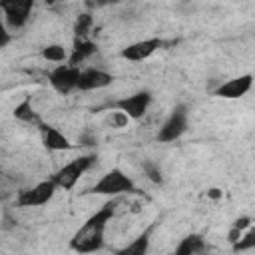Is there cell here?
<instances>
[{
    "instance_id": "13",
    "label": "cell",
    "mask_w": 255,
    "mask_h": 255,
    "mask_svg": "<svg viewBox=\"0 0 255 255\" xmlns=\"http://www.w3.org/2000/svg\"><path fill=\"white\" fill-rule=\"evenodd\" d=\"M149 241H151V227L145 229L143 233H139L133 241H129L126 247H122V249L116 251L114 255H147V251H149Z\"/></svg>"
},
{
    "instance_id": "4",
    "label": "cell",
    "mask_w": 255,
    "mask_h": 255,
    "mask_svg": "<svg viewBox=\"0 0 255 255\" xmlns=\"http://www.w3.org/2000/svg\"><path fill=\"white\" fill-rule=\"evenodd\" d=\"M187 129V108L183 104L175 106L171 110V114L167 116V120L163 122V126L157 131V139L161 143H169L175 141L177 137H181Z\"/></svg>"
},
{
    "instance_id": "18",
    "label": "cell",
    "mask_w": 255,
    "mask_h": 255,
    "mask_svg": "<svg viewBox=\"0 0 255 255\" xmlns=\"http://www.w3.org/2000/svg\"><path fill=\"white\" fill-rule=\"evenodd\" d=\"M42 58L48 60V62H64V60H68V54H66L64 46H60V44H50V46H46V48L42 50Z\"/></svg>"
},
{
    "instance_id": "2",
    "label": "cell",
    "mask_w": 255,
    "mask_h": 255,
    "mask_svg": "<svg viewBox=\"0 0 255 255\" xmlns=\"http://www.w3.org/2000/svg\"><path fill=\"white\" fill-rule=\"evenodd\" d=\"M94 163H96V155H94V153L80 155V157L72 159L70 163H66L64 167H60V169L54 173L52 181H54L56 187H60V189H72V187L78 183V179H80Z\"/></svg>"
},
{
    "instance_id": "15",
    "label": "cell",
    "mask_w": 255,
    "mask_h": 255,
    "mask_svg": "<svg viewBox=\"0 0 255 255\" xmlns=\"http://www.w3.org/2000/svg\"><path fill=\"white\" fill-rule=\"evenodd\" d=\"M203 249H205L203 237L197 235V233H191V235H187V237H183V239L179 241V245L175 247L173 255H197V253H201Z\"/></svg>"
},
{
    "instance_id": "7",
    "label": "cell",
    "mask_w": 255,
    "mask_h": 255,
    "mask_svg": "<svg viewBox=\"0 0 255 255\" xmlns=\"http://www.w3.org/2000/svg\"><path fill=\"white\" fill-rule=\"evenodd\" d=\"M32 8H34L32 0H4V2H0V10H4L6 24L14 30L22 28L28 22Z\"/></svg>"
},
{
    "instance_id": "8",
    "label": "cell",
    "mask_w": 255,
    "mask_h": 255,
    "mask_svg": "<svg viewBox=\"0 0 255 255\" xmlns=\"http://www.w3.org/2000/svg\"><path fill=\"white\" fill-rule=\"evenodd\" d=\"M78 78H80V68H74V66H68V64L56 66V68L50 72V76H48L50 86H52L58 94H70L72 90H76Z\"/></svg>"
},
{
    "instance_id": "11",
    "label": "cell",
    "mask_w": 255,
    "mask_h": 255,
    "mask_svg": "<svg viewBox=\"0 0 255 255\" xmlns=\"http://www.w3.org/2000/svg\"><path fill=\"white\" fill-rule=\"evenodd\" d=\"M251 84H253V76L251 74H243L239 78H233V80L223 82L215 90V96L227 98V100H237V98H243L251 90Z\"/></svg>"
},
{
    "instance_id": "24",
    "label": "cell",
    "mask_w": 255,
    "mask_h": 255,
    "mask_svg": "<svg viewBox=\"0 0 255 255\" xmlns=\"http://www.w3.org/2000/svg\"><path fill=\"white\" fill-rule=\"evenodd\" d=\"M207 195H209V197H213V199H217L221 193H219V189H209V193H207Z\"/></svg>"
},
{
    "instance_id": "22",
    "label": "cell",
    "mask_w": 255,
    "mask_h": 255,
    "mask_svg": "<svg viewBox=\"0 0 255 255\" xmlns=\"http://www.w3.org/2000/svg\"><path fill=\"white\" fill-rule=\"evenodd\" d=\"M10 40H12V36H10V32H8V28L0 22V48H6V46L10 44Z\"/></svg>"
},
{
    "instance_id": "5",
    "label": "cell",
    "mask_w": 255,
    "mask_h": 255,
    "mask_svg": "<svg viewBox=\"0 0 255 255\" xmlns=\"http://www.w3.org/2000/svg\"><path fill=\"white\" fill-rule=\"evenodd\" d=\"M56 183L52 181V179H46V181H40V183H36L34 187H30V189H24V191H20V195H18V205L20 207H40V205H46L52 197H54V193H56Z\"/></svg>"
},
{
    "instance_id": "3",
    "label": "cell",
    "mask_w": 255,
    "mask_h": 255,
    "mask_svg": "<svg viewBox=\"0 0 255 255\" xmlns=\"http://www.w3.org/2000/svg\"><path fill=\"white\" fill-rule=\"evenodd\" d=\"M92 193H98V195H122V193H131L135 191V185L131 181V177H128L122 169H112L108 173H104L96 183L94 187L90 189Z\"/></svg>"
},
{
    "instance_id": "21",
    "label": "cell",
    "mask_w": 255,
    "mask_h": 255,
    "mask_svg": "<svg viewBox=\"0 0 255 255\" xmlns=\"http://www.w3.org/2000/svg\"><path fill=\"white\" fill-rule=\"evenodd\" d=\"M128 122H129V118H128L126 114H122V112H116V114L112 116V124H114L116 128H124Z\"/></svg>"
},
{
    "instance_id": "6",
    "label": "cell",
    "mask_w": 255,
    "mask_h": 255,
    "mask_svg": "<svg viewBox=\"0 0 255 255\" xmlns=\"http://www.w3.org/2000/svg\"><path fill=\"white\" fill-rule=\"evenodd\" d=\"M149 104H151V92L141 90V92H135L131 96H126V98L118 100L116 108H118V112L126 114L129 120H139V118L145 116Z\"/></svg>"
},
{
    "instance_id": "23",
    "label": "cell",
    "mask_w": 255,
    "mask_h": 255,
    "mask_svg": "<svg viewBox=\"0 0 255 255\" xmlns=\"http://www.w3.org/2000/svg\"><path fill=\"white\" fill-rule=\"evenodd\" d=\"M249 227H251V217H239V219H235V223H233V229H239V231L249 229Z\"/></svg>"
},
{
    "instance_id": "14",
    "label": "cell",
    "mask_w": 255,
    "mask_h": 255,
    "mask_svg": "<svg viewBox=\"0 0 255 255\" xmlns=\"http://www.w3.org/2000/svg\"><path fill=\"white\" fill-rule=\"evenodd\" d=\"M96 52V44L92 40H74V48H72V54L68 56V66H74L78 68L80 62H84L86 58H90L92 54Z\"/></svg>"
},
{
    "instance_id": "1",
    "label": "cell",
    "mask_w": 255,
    "mask_h": 255,
    "mask_svg": "<svg viewBox=\"0 0 255 255\" xmlns=\"http://www.w3.org/2000/svg\"><path fill=\"white\" fill-rule=\"evenodd\" d=\"M114 207L116 203L114 201H108L104 203L96 213H92L84 225L72 235L70 239V249L80 253V255H86V253H94V251H100L104 247V235H106V227L108 223L112 221L114 217Z\"/></svg>"
},
{
    "instance_id": "12",
    "label": "cell",
    "mask_w": 255,
    "mask_h": 255,
    "mask_svg": "<svg viewBox=\"0 0 255 255\" xmlns=\"http://www.w3.org/2000/svg\"><path fill=\"white\" fill-rule=\"evenodd\" d=\"M38 129H40V137H42L44 147H48L52 151H66L72 147L70 139L58 128H54L50 124H38Z\"/></svg>"
},
{
    "instance_id": "20",
    "label": "cell",
    "mask_w": 255,
    "mask_h": 255,
    "mask_svg": "<svg viewBox=\"0 0 255 255\" xmlns=\"http://www.w3.org/2000/svg\"><path fill=\"white\" fill-rule=\"evenodd\" d=\"M143 171H145V175H147L153 183H161V181H163V177H161V169H159L153 161H145V163H143Z\"/></svg>"
},
{
    "instance_id": "19",
    "label": "cell",
    "mask_w": 255,
    "mask_h": 255,
    "mask_svg": "<svg viewBox=\"0 0 255 255\" xmlns=\"http://www.w3.org/2000/svg\"><path fill=\"white\" fill-rule=\"evenodd\" d=\"M255 247V231L249 227V231L245 235H241L235 243H233V251H249Z\"/></svg>"
},
{
    "instance_id": "10",
    "label": "cell",
    "mask_w": 255,
    "mask_h": 255,
    "mask_svg": "<svg viewBox=\"0 0 255 255\" xmlns=\"http://www.w3.org/2000/svg\"><path fill=\"white\" fill-rule=\"evenodd\" d=\"M112 74L98 70V68H88V70H80V78H78V86L76 90L82 92H92V90H102L106 86L112 84Z\"/></svg>"
},
{
    "instance_id": "9",
    "label": "cell",
    "mask_w": 255,
    "mask_h": 255,
    "mask_svg": "<svg viewBox=\"0 0 255 255\" xmlns=\"http://www.w3.org/2000/svg\"><path fill=\"white\" fill-rule=\"evenodd\" d=\"M161 40L159 38H145V40H139V42H133L129 46H126L120 56L124 60H129V62H143L147 60L151 54H155L159 48H161Z\"/></svg>"
},
{
    "instance_id": "16",
    "label": "cell",
    "mask_w": 255,
    "mask_h": 255,
    "mask_svg": "<svg viewBox=\"0 0 255 255\" xmlns=\"http://www.w3.org/2000/svg\"><path fill=\"white\" fill-rule=\"evenodd\" d=\"M14 118L20 120V122H24V124H36V126L42 124L40 118H38V114L34 112L30 100H24V102H20V104L14 108Z\"/></svg>"
},
{
    "instance_id": "17",
    "label": "cell",
    "mask_w": 255,
    "mask_h": 255,
    "mask_svg": "<svg viewBox=\"0 0 255 255\" xmlns=\"http://www.w3.org/2000/svg\"><path fill=\"white\" fill-rule=\"evenodd\" d=\"M94 20L90 14H80L76 18V24H74V32H76V38L78 40H86V36L90 34V28H92Z\"/></svg>"
}]
</instances>
